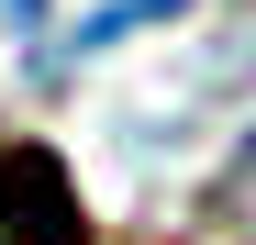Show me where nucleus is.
I'll list each match as a JSON object with an SVG mask.
<instances>
[{"label":"nucleus","instance_id":"f03ea898","mask_svg":"<svg viewBox=\"0 0 256 245\" xmlns=\"http://www.w3.org/2000/svg\"><path fill=\"white\" fill-rule=\"evenodd\" d=\"M212 234H234V245H256V134L234 145V168L212 178Z\"/></svg>","mask_w":256,"mask_h":245},{"label":"nucleus","instance_id":"7ed1b4c3","mask_svg":"<svg viewBox=\"0 0 256 245\" xmlns=\"http://www.w3.org/2000/svg\"><path fill=\"white\" fill-rule=\"evenodd\" d=\"M167 12H178V0H112L100 22H78V56H90V45H112V34H134V22H167Z\"/></svg>","mask_w":256,"mask_h":245},{"label":"nucleus","instance_id":"f257e3e1","mask_svg":"<svg viewBox=\"0 0 256 245\" xmlns=\"http://www.w3.org/2000/svg\"><path fill=\"white\" fill-rule=\"evenodd\" d=\"M0 245H90V212L56 145H0Z\"/></svg>","mask_w":256,"mask_h":245}]
</instances>
